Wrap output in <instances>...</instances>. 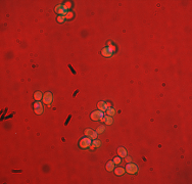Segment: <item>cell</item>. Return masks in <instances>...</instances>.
<instances>
[{
	"instance_id": "8",
	"label": "cell",
	"mask_w": 192,
	"mask_h": 184,
	"mask_svg": "<svg viewBox=\"0 0 192 184\" xmlns=\"http://www.w3.org/2000/svg\"><path fill=\"white\" fill-rule=\"evenodd\" d=\"M113 51L112 49H109L108 47H107V48H103V49H102V55L105 56V57H110L113 55Z\"/></svg>"
},
{
	"instance_id": "12",
	"label": "cell",
	"mask_w": 192,
	"mask_h": 184,
	"mask_svg": "<svg viewBox=\"0 0 192 184\" xmlns=\"http://www.w3.org/2000/svg\"><path fill=\"white\" fill-rule=\"evenodd\" d=\"M113 169H114V163H113V161H109L107 164H106V170L112 172Z\"/></svg>"
},
{
	"instance_id": "5",
	"label": "cell",
	"mask_w": 192,
	"mask_h": 184,
	"mask_svg": "<svg viewBox=\"0 0 192 184\" xmlns=\"http://www.w3.org/2000/svg\"><path fill=\"white\" fill-rule=\"evenodd\" d=\"M52 99H53V97H52V93L51 92H46L43 95V102L45 104L49 105L51 102H52Z\"/></svg>"
},
{
	"instance_id": "10",
	"label": "cell",
	"mask_w": 192,
	"mask_h": 184,
	"mask_svg": "<svg viewBox=\"0 0 192 184\" xmlns=\"http://www.w3.org/2000/svg\"><path fill=\"white\" fill-rule=\"evenodd\" d=\"M97 108L99 109V110H101V112H104V110L107 109V106H106V103L104 101H99V102H98Z\"/></svg>"
},
{
	"instance_id": "23",
	"label": "cell",
	"mask_w": 192,
	"mask_h": 184,
	"mask_svg": "<svg viewBox=\"0 0 192 184\" xmlns=\"http://www.w3.org/2000/svg\"><path fill=\"white\" fill-rule=\"evenodd\" d=\"M106 106H107V108H112V103H110V102H107V103H106Z\"/></svg>"
},
{
	"instance_id": "22",
	"label": "cell",
	"mask_w": 192,
	"mask_h": 184,
	"mask_svg": "<svg viewBox=\"0 0 192 184\" xmlns=\"http://www.w3.org/2000/svg\"><path fill=\"white\" fill-rule=\"evenodd\" d=\"M131 161H132V159H131V157H126V162H127V163H131Z\"/></svg>"
},
{
	"instance_id": "16",
	"label": "cell",
	"mask_w": 192,
	"mask_h": 184,
	"mask_svg": "<svg viewBox=\"0 0 192 184\" xmlns=\"http://www.w3.org/2000/svg\"><path fill=\"white\" fill-rule=\"evenodd\" d=\"M106 114H107V116H110V117H113V116L116 114V110H114V109L113 108H107V109H106Z\"/></svg>"
},
{
	"instance_id": "18",
	"label": "cell",
	"mask_w": 192,
	"mask_h": 184,
	"mask_svg": "<svg viewBox=\"0 0 192 184\" xmlns=\"http://www.w3.org/2000/svg\"><path fill=\"white\" fill-rule=\"evenodd\" d=\"M73 16H74V14H73V12H71V11H69L67 14L65 15V18L66 19H67V20H70V19H72Z\"/></svg>"
},
{
	"instance_id": "1",
	"label": "cell",
	"mask_w": 192,
	"mask_h": 184,
	"mask_svg": "<svg viewBox=\"0 0 192 184\" xmlns=\"http://www.w3.org/2000/svg\"><path fill=\"white\" fill-rule=\"evenodd\" d=\"M126 171L129 174H136L138 172V167L135 164H131V163H128V165L126 167Z\"/></svg>"
},
{
	"instance_id": "6",
	"label": "cell",
	"mask_w": 192,
	"mask_h": 184,
	"mask_svg": "<svg viewBox=\"0 0 192 184\" xmlns=\"http://www.w3.org/2000/svg\"><path fill=\"white\" fill-rule=\"evenodd\" d=\"M34 110H35V113L37 115H41L43 113V105L40 101H36L35 104H34Z\"/></svg>"
},
{
	"instance_id": "7",
	"label": "cell",
	"mask_w": 192,
	"mask_h": 184,
	"mask_svg": "<svg viewBox=\"0 0 192 184\" xmlns=\"http://www.w3.org/2000/svg\"><path fill=\"white\" fill-rule=\"evenodd\" d=\"M85 134L87 135V137L91 138V139H96V137H97V132L93 131L92 129H86L85 130Z\"/></svg>"
},
{
	"instance_id": "2",
	"label": "cell",
	"mask_w": 192,
	"mask_h": 184,
	"mask_svg": "<svg viewBox=\"0 0 192 184\" xmlns=\"http://www.w3.org/2000/svg\"><path fill=\"white\" fill-rule=\"evenodd\" d=\"M55 12H56V14H60V15H63V16H65L69 11H67V8H66L65 5L60 4V5H58V6L55 7Z\"/></svg>"
},
{
	"instance_id": "15",
	"label": "cell",
	"mask_w": 192,
	"mask_h": 184,
	"mask_svg": "<svg viewBox=\"0 0 192 184\" xmlns=\"http://www.w3.org/2000/svg\"><path fill=\"white\" fill-rule=\"evenodd\" d=\"M34 98H35V100L39 101L43 98V95H42V93L40 91H37V92H35V94H34Z\"/></svg>"
},
{
	"instance_id": "3",
	"label": "cell",
	"mask_w": 192,
	"mask_h": 184,
	"mask_svg": "<svg viewBox=\"0 0 192 184\" xmlns=\"http://www.w3.org/2000/svg\"><path fill=\"white\" fill-rule=\"evenodd\" d=\"M103 117H104L103 113H102L101 110H95V112H93L91 114V119L93 121H100Z\"/></svg>"
},
{
	"instance_id": "21",
	"label": "cell",
	"mask_w": 192,
	"mask_h": 184,
	"mask_svg": "<svg viewBox=\"0 0 192 184\" xmlns=\"http://www.w3.org/2000/svg\"><path fill=\"white\" fill-rule=\"evenodd\" d=\"M63 5H65V6L67 8V9H69V8H71V6H72V5H71V2H66L65 4H63Z\"/></svg>"
},
{
	"instance_id": "14",
	"label": "cell",
	"mask_w": 192,
	"mask_h": 184,
	"mask_svg": "<svg viewBox=\"0 0 192 184\" xmlns=\"http://www.w3.org/2000/svg\"><path fill=\"white\" fill-rule=\"evenodd\" d=\"M114 173H116V175H118V176H122V175H124V173H125V169L124 168H117L116 170H114Z\"/></svg>"
},
{
	"instance_id": "17",
	"label": "cell",
	"mask_w": 192,
	"mask_h": 184,
	"mask_svg": "<svg viewBox=\"0 0 192 184\" xmlns=\"http://www.w3.org/2000/svg\"><path fill=\"white\" fill-rule=\"evenodd\" d=\"M113 163H114V165H120L121 164V157H114Z\"/></svg>"
},
{
	"instance_id": "19",
	"label": "cell",
	"mask_w": 192,
	"mask_h": 184,
	"mask_svg": "<svg viewBox=\"0 0 192 184\" xmlns=\"http://www.w3.org/2000/svg\"><path fill=\"white\" fill-rule=\"evenodd\" d=\"M105 130V128H104V126H100V127H98V129H97V133H102Z\"/></svg>"
},
{
	"instance_id": "4",
	"label": "cell",
	"mask_w": 192,
	"mask_h": 184,
	"mask_svg": "<svg viewBox=\"0 0 192 184\" xmlns=\"http://www.w3.org/2000/svg\"><path fill=\"white\" fill-rule=\"evenodd\" d=\"M91 143H92L91 138L85 137V138H83V139H81V141H80V146L82 147V148H88V147L91 145Z\"/></svg>"
},
{
	"instance_id": "11",
	"label": "cell",
	"mask_w": 192,
	"mask_h": 184,
	"mask_svg": "<svg viewBox=\"0 0 192 184\" xmlns=\"http://www.w3.org/2000/svg\"><path fill=\"white\" fill-rule=\"evenodd\" d=\"M101 145V142L99 140H97V139H94L92 141V143H91V145H90V149H94L95 147H99Z\"/></svg>"
},
{
	"instance_id": "9",
	"label": "cell",
	"mask_w": 192,
	"mask_h": 184,
	"mask_svg": "<svg viewBox=\"0 0 192 184\" xmlns=\"http://www.w3.org/2000/svg\"><path fill=\"white\" fill-rule=\"evenodd\" d=\"M101 122H104L106 125H110V124H113V117H110V116H107V117H103L101 120Z\"/></svg>"
},
{
	"instance_id": "20",
	"label": "cell",
	"mask_w": 192,
	"mask_h": 184,
	"mask_svg": "<svg viewBox=\"0 0 192 184\" xmlns=\"http://www.w3.org/2000/svg\"><path fill=\"white\" fill-rule=\"evenodd\" d=\"M65 16H63V15H59L58 16V18H57V22L58 23H63V20H65Z\"/></svg>"
},
{
	"instance_id": "13",
	"label": "cell",
	"mask_w": 192,
	"mask_h": 184,
	"mask_svg": "<svg viewBox=\"0 0 192 184\" xmlns=\"http://www.w3.org/2000/svg\"><path fill=\"white\" fill-rule=\"evenodd\" d=\"M118 153H119V156H120L121 157H124L127 156V150L124 147H120L118 149Z\"/></svg>"
}]
</instances>
